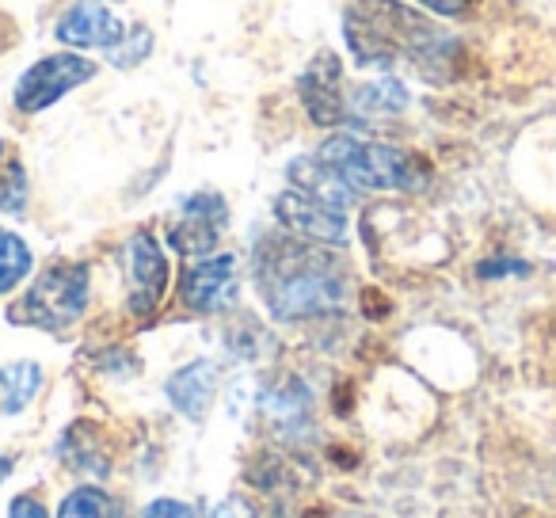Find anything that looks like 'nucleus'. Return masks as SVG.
Returning a JSON list of instances; mask_svg holds the SVG:
<instances>
[{
  "label": "nucleus",
  "instance_id": "nucleus-22",
  "mask_svg": "<svg viewBox=\"0 0 556 518\" xmlns=\"http://www.w3.org/2000/svg\"><path fill=\"white\" fill-rule=\"evenodd\" d=\"M412 4H419L424 12H431V16H465V12L472 9V0H412Z\"/></svg>",
  "mask_w": 556,
  "mask_h": 518
},
{
  "label": "nucleus",
  "instance_id": "nucleus-13",
  "mask_svg": "<svg viewBox=\"0 0 556 518\" xmlns=\"http://www.w3.org/2000/svg\"><path fill=\"white\" fill-rule=\"evenodd\" d=\"M412 103L408 88L393 77L370 80V85L355 88L348 96V123H374V118H393L404 115Z\"/></svg>",
  "mask_w": 556,
  "mask_h": 518
},
{
  "label": "nucleus",
  "instance_id": "nucleus-3",
  "mask_svg": "<svg viewBox=\"0 0 556 518\" xmlns=\"http://www.w3.org/2000/svg\"><path fill=\"white\" fill-rule=\"evenodd\" d=\"M88 290H92V275L85 264H54L27 287V294L12 305L9 317L16 325L42 328V332H65L85 317Z\"/></svg>",
  "mask_w": 556,
  "mask_h": 518
},
{
  "label": "nucleus",
  "instance_id": "nucleus-9",
  "mask_svg": "<svg viewBox=\"0 0 556 518\" xmlns=\"http://www.w3.org/2000/svg\"><path fill=\"white\" fill-rule=\"evenodd\" d=\"M343 88V62L332 50H320L298 77V96H302L305 115L317 126H340L348 123V100L340 96Z\"/></svg>",
  "mask_w": 556,
  "mask_h": 518
},
{
  "label": "nucleus",
  "instance_id": "nucleus-2",
  "mask_svg": "<svg viewBox=\"0 0 556 518\" xmlns=\"http://www.w3.org/2000/svg\"><path fill=\"white\" fill-rule=\"evenodd\" d=\"M317 156L351 191H424L427 184V164L416 153L355 134H332Z\"/></svg>",
  "mask_w": 556,
  "mask_h": 518
},
{
  "label": "nucleus",
  "instance_id": "nucleus-17",
  "mask_svg": "<svg viewBox=\"0 0 556 518\" xmlns=\"http://www.w3.org/2000/svg\"><path fill=\"white\" fill-rule=\"evenodd\" d=\"M31 271V248L16 237V232L0 229V298L12 294Z\"/></svg>",
  "mask_w": 556,
  "mask_h": 518
},
{
  "label": "nucleus",
  "instance_id": "nucleus-15",
  "mask_svg": "<svg viewBox=\"0 0 556 518\" xmlns=\"http://www.w3.org/2000/svg\"><path fill=\"white\" fill-rule=\"evenodd\" d=\"M42 389V366L39 363H9L0 366V412L16 416L35 401Z\"/></svg>",
  "mask_w": 556,
  "mask_h": 518
},
{
  "label": "nucleus",
  "instance_id": "nucleus-19",
  "mask_svg": "<svg viewBox=\"0 0 556 518\" xmlns=\"http://www.w3.org/2000/svg\"><path fill=\"white\" fill-rule=\"evenodd\" d=\"M0 210L4 214L27 210V172L16 156H4V164H0Z\"/></svg>",
  "mask_w": 556,
  "mask_h": 518
},
{
  "label": "nucleus",
  "instance_id": "nucleus-11",
  "mask_svg": "<svg viewBox=\"0 0 556 518\" xmlns=\"http://www.w3.org/2000/svg\"><path fill=\"white\" fill-rule=\"evenodd\" d=\"M164 389H168V401L179 416H187L191 424H202L217 393V366L210 358H194V363L179 366Z\"/></svg>",
  "mask_w": 556,
  "mask_h": 518
},
{
  "label": "nucleus",
  "instance_id": "nucleus-4",
  "mask_svg": "<svg viewBox=\"0 0 556 518\" xmlns=\"http://www.w3.org/2000/svg\"><path fill=\"white\" fill-rule=\"evenodd\" d=\"M96 77V65L80 54H50V58H39L35 65H27L16 80V108L24 115H39V111L54 108L58 100L73 92V88L88 85Z\"/></svg>",
  "mask_w": 556,
  "mask_h": 518
},
{
  "label": "nucleus",
  "instance_id": "nucleus-1",
  "mask_svg": "<svg viewBox=\"0 0 556 518\" xmlns=\"http://www.w3.org/2000/svg\"><path fill=\"white\" fill-rule=\"evenodd\" d=\"M255 282L275 320H309L340 309L348 275L332 255L302 244V237H278L255 252Z\"/></svg>",
  "mask_w": 556,
  "mask_h": 518
},
{
  "label": "nucleus",
  "instance_id": "nucleus-14",
  "mask_svg": "<svg viewBox=\"0 0 556 518\" xmlns=\"http://www.w3.org/2000/svg\"><path fill=\"white\" fill-rule=\"evenodd\" d=\"M287 176H290V187H298V191L313 194V199L328 202V206H336V210H348L351 202H355V191H351L320 156H298V161H290Z\"/></svg>",
  "mask_w": 556,
  "mask_h": 518
},
{
  "label": "nucleus",
  "instance_id": "nucleus-18",
  "mask_svg": "<svg viewBox=\"0 0 556 518\" xmlns=\"http://www.w3.org/2000/svg\"><path fill=\"white\" fill-rule=\"evenodd\" d=\"M115 515H118L115 500L96 484L73 488V492L62 500V507H58V518H115Z\"/></svg>",
  "mask_w": 556,
  "mask_h": 518
},
{
  "label": "nucleus",
  "instance_id": "nucleus-6",
  "mask_svg": "<svg viewBox=\"0 0 556 518\" xmlns=\"http://www.w3.org/2000/svg\"><path fill=\"white\" fill-rule=\"evenodd\" d=\"M168 290V260L149 232H134L126 244V294H130L134 317H153Z\"/></svg>",
  "mask_w": 556,
  "mask_h": 518
},
{
  "label": "nucleus",
  "instance_id": "nucleus-8",
  "mask_svg": "<svg viewBox=\"0 0 556 518\" xmlns=\"http://www.w3.org/2000/svg\"><path fill=\"white\" fill-rule=\"evenodd\" d=\"M184 302L191 313H225L237 305L240 298V271L237 255H206L199 264H191L179 279Z\"/></svg>",
  "mask_w": 556,
  "mask_h": 518
},
{
  "label": "nucleus",
  "instance_id": "nucleus-23",
  "mask_svg": "<svg viewBox=\"0 0 556 518\" xmlns=\"http://www.w3.org/2000/svg\"><path fill=\"white\" fill-rule=\"evenodd\" d=\"M9 518H50V515H47V507L35 500V495H20V500H12Z\"/></svg>",
  "mask_w": 556,
  "mask_h": 518
},
{
  "label": "nucleus",
  "instance_id": "nucleus-25",
  "mask_svg": "<svg viewBox=\"0 0 556 518\" xmlns=\"http://www.w3.org/2000/svg\"><path fill=\"white\" fill-rule=\"evenodd\" d=\"M206 518H252V510H248L244 500H225L217 510H210Z\"/></svg>",
  "mask_w": 556,
  "mask_h": 518
},
{
  "label": "nucleus",
  "instance_id": "nucleus-26",
  "mask_svg": "<svg viewBox=\"0 0 556 518\" xmlns=\"http://www.w3.org/2000/svg\"><path fill=\"white\" fill-rule=\"evenodd\" d=\"M16 469V457H0V484L9 480V472Z\"/></svg>",
  "mask_w": 556,
  "mask_h": 518
},
{
  "label": "nucleus",
  "instance_id": "nucleus-5",
  "mask_svg": "<svg viewBox=\"0 0 556 518\" xmlns=\"http://www.w3.org/2000/svg\"><path fill=\"white\" fill-rule=\"evenodd\" d=\"M275 217L287 232L313 240V244H348V210L328 206V202L313 199V194L298 191V187H287V191L278 194Z\"/></svg>",
  "mask_w": 556,
  "mask_h": 518
},
{
  "label": "nucleus",
  "instance_id": "nucleus-27",
  "mask_svg": "<svg viewBox=\"0 0 556 518\" xmlns=\"http://www.w3.org/2000/svg\"><path fill=\"white\" fill-rule=\"evenodd\" d=\"M0 164H4V141H0Z\"/></svg>",
  "mask_w": 556,
  "mask_h": 518
},
{
  "label": "nucleus",
  "instance_id": "nucleus-24",
  "mask_svg": "<svg viewBox=\"0 0 556 518\" xmlns=\"http://www.w3.org/2000/svg\"><path fill=\"white\" fill-rule=\"evenodd\" d=\"M530 267L518 264V260H492V264H480V279H495V275H526Z\"/></svg>",
  "mask_w": 556,
  "mask_h": 518
},
{
  "label": "nucleus",
  "instance_id": "nucleus-16",
  "mask_svg": "<svg viewBox=\"0 0 556 518\" xmlns=\"http://www.w3.org/2000/svg\"><path fill=\"white\" fill-rule=\"evenodd\" d=\"M58 454H62L73 469L88 472V477H103V472H108V457H100V450H96V442H92V427L88 424L70 427L62 446H58Z\"/></svg>",
  "mask_w": 556,
  "mask_h": 518
},
{
  "label": "nucleus",
  "instance_id": "nucleus-21",
  "mask_svg": "<svg viewBox=\"0 0 556 518\" xmlns=\"http://www.w3.org/2000/svg\"><path fill=\"white\" fill-rule=\"evenodd\" d=\"M141 518H206L199 507H191V503H179V500H156L146 507V515Z\"/></svg>",
  "mask_w": 556,
  "mask_h": 518
},
{
  "label": "nucleus",
  "instance_id": "nucleus-7",
  "mask_svg": "<svg viewBox=\"0 0 556 518\" xmlns=\"http://www.w3.org/2000/svg\"><path fill=\"white\" fill-rule=\"evenodd\" d=\"M225 225H229V206H225L222 194L199 191L179 202V222L172 225L168 240L179 255H202L206 260L217 240H222Z\"/></svg>",
  "mask_w": 556,
  "mask_h": 518
},
{
  "label": "nucleus",
  "instance_id": "nucleus-10",
  "mask_svg": "<svg viewBox=\"0 0 556 518\" xmlns=\"http://www.w3.org/2000/svg\"><path fill=\"white\" fill-rule=\"evenodd\" d=\"M54 39L73 50H115L126 39V24L100 0H77L54 24Z\"/></svg>",
  "mask_w": 556,
  "mask_h": 518
},
{
  "label": "nucleus",
  "instance_id": "nucleus-12",
  "mask_svg": "<svg viewBox=\"0 0 556 518\" xmlns=\"http://www.w3.org/2000/svg\"><path fill=\"white\" fill-rule=\"evenodd\" d=\"M260 408H263V416L275 424L278 434H302V427H309V416H313L309 389L298 378H278L275 386L263 389Z\"/></svg>",
  "mask_w": 556,
  "mask_h": 518
},
{
  "label": "nucleus",
  "instance_id": "nucleus-20",
  "mask_svg": "<svg viewBox=\"0 0 556 518\" xmlns=\"http://www.w3.org/2000/svg\"><path fill=\"white\" fill-rule=\"evenodd\" d=\"M149 50H153V31H149V27H138V31L126 35L115 50H108V65H115V70H134V65L146 62Z\"/></svg>",
  "mask_w": 556,
  "mask_h": 518
}]
</instances>
